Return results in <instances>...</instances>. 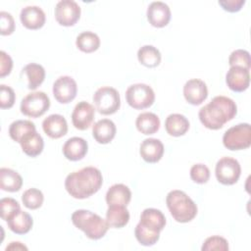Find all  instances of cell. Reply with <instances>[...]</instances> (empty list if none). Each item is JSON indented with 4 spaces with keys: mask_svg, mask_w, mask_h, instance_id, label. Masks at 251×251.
Masks as SVG:
<instances>
[{
    "mask_svg": "<svg viewBox=\"0 0 251 251\" xmlns=\"http://www.w3.org/2000/svg\"><path fill=\"white\" fill-rule=\"evenodd\" d=\"M237 114L235 102L226 96H215L208 104L199 110L198 117L201 124L213 130L222 128Z\"/></svg>",
    "mask_w": 251,
    "mask_h": 251,
    "instance_id": "6da1fadb",
    "label": "cell"
},
{
    "mask_svg": "<svg viewBox=\"0 0 251 251\" xmlns=\"http://www.w3.org/2000/svg\"><path fill=\"white\" fill-rule=\"evenodd\" d=\"M103 176L95 167H85L69 174L65 179L67 192L75 199H85L95 194L102 186Z\"/></svg>",
    "mask_w": 251,
    "mask_h": 251,
    "instance_id": "7a4b0ae2",
    "label": "cell"
},
{
    "mask_svg": "<svg viewBox=\"0 0 251 251\" xmlns=\"http://www.w3.org/2000/svg\"><path fill=\"white\" fill-rule=\"evenodd\" d=\"M72 222L74 226L82 230L90 239L102 238L109 229L106 220L89 210H76L72 214Z\"/></svg>",
    "mask_w": 251,
    "mask_h": 251,
    "instance_id": "3957f363",
    "label": "cell"
},
{
    "mask_svg": "<svg viewBox=\"0 0 251 251\" xmlns=\"http://www.w3.org/2000/svg\"><path fill=\"white\" fill-rule=\"evenodd\" d=\"M167 207L177 223H188L197 215V206L194 201L183 191L175 189L170 191L166 197Z\"/></svg>",
    "mask_w": 251,
    "mask_h": 251,
    "instance_id": "277c9868",
    "label": "cell"
},
{
    "mask_svg": "<svg viewBox=\"0 0 251 251\" xmlns=\"http://www.w3.org/2000/svg\"><path fill=\"white\" fill-rule=\"evenodd\" d=\"M223 144L231 151L247 149L251 145V126L241 123L229 127L223 135Z\"/></svg>",
    "mask_w": 251,
    "mask_h": 251,
    "instance_id": "5b68a950",
    "label": "cell"
},
{
    "mask_svg": "<svg viewBox=\"0 0 251 251\" xmlns=\"http://www.w3.org/2000/svg\"><path fill=\"white\" fill-rule=\"evenodd\" d=\"M95 109L102 115L115 114L121 107V97L118 90L111 86H102L93 94Z\"/></svg>",
    "mask_w": 251,
    "mask_h": 251,
    "instance_id": "8992f818",
    "label": "cell"
},
{
    "mask_svg": "<svg viewBox=\"0 0 251 251\" xmlns=\"http://www.w3.org/2000/svg\"><path fill=\"white\" fill-rule=\"evenodd\" d=\"M127 104L135 110H143L153 105L155 93L151 86L145 83H135L127 87L126 91Z\"/></svg>",
    "mask_w": 251,
    "mask_h": 251,
    "instance_id": "52a82bcc",
    "label": "cell"
},
{
    "mask_svg": "<svg viewBox=\"0 0 251 251\" xmlns=\"http://www.w3.org/2000/svg\"><path fill=\"white\" fill-rule=\"evenodd\" d=\"M50 99L43 91L28 93L21 102V112L29 118H39L48 111Z\"/></svg>",
    "mask_w": 251,
    "mask_h": 251,
    "instance_id": "ba28073f",
    "label": "cell"
},
{
    "mask_svg": "<svg viewBox=\"0 0 251 251\" xmlns=\"http://www.w3.org/2000/svg\"><path fill=\"white\" fill-rule=\"evenodd\" d=\"M215 175L220 183L232 185L237 182L241 175L240 164L234 158L223 157L216 164Z\"/></svg>",
    "mask_w": 251,
    "mask_h": 251,
    "instance_id": "9c48e42d",
    "label": "cell"
},
{
    "mask_svg": "<svg viewBox=\"0 0 251 251\" xmlns=\"http://www.w3.org/2000/svg\"><path fill=\"white\" fill-rule=\"evenodd\" d=\"M80 7L74 0H61L55 7V19L60 25L72 26L80 18Z\"/></svg>",
    "mask_w": 251,
    "mask_h": 251,
    "instance_id": "30bf717a",
    "label": "cell"
},
{
    "mask_svg": "<svg viewBox=\"0 0 251 251\" xmlns=\"http://www.w3.org/2000/svg\"><path fill=\"white\" fill-rule=\"evenodd\" d=\"M52 91L55 99L59 103L68 104L75 98L77 85L72 76L62 75L54 81Z\"/></svg>",
    "mask_w": 251,
    "mask_h": 251,
    "instance_id": "8fae6325",
    "label": "cell"
},
{
    "mask_svg": "<svg viewBox=\"0 0 251 251\" xmlns=\"http://www.w3.org/2000/svg\"><path fill=\"white\" fill-rule=\"evenodd\" d=\"M95 116V108L86 101L78 102L72 113V122L74 126L79 130L87 129Z\"/></svg>",
    "mask_w": 251,
    "mask_h": 251,
    "instance_id": "7c38bea8",
    "label": "cell"
},
{
    "mask_svg": "<svg viewBox=\"0 0 251 251\" xmlns=\"http://www.w3.org/2000/svg\"><path fill=\"white\" fill-rule=\"evenodd\" d=\"M226 83L234 92L245 91L250 84V70L242 67H230L226 75Z\"/></svg>",
    "mask_w": 251,
    "mask_h": 251,
    "instance_id": "4fadbf2b",
    "label": "cell"
},
{
    "mask_svg": "<svg viewBox=\"0 0 251 251\" xmlns=\"http://www.w3.org/2000/svg\"><path fill=\"white\" fill-rule=\"evenodd\" d=\"M183 96L189 104L200 105L208 97V87L202 79L191 78L183 86Z\"/></svg>",
    "mask_w": 251,
    "mask_h": 251,
    "instance_id": "5bb4252c",
    "label": "cell"
},
{
    "mask_svg": "<svg viewBox=\"0 0 251 251\" xmlns=\"http://www.w3.org/2000/svg\"><path fill=\"white\" fill-rule=\"evenodd\" d=\"M146 16L151 25L155 27H164L170 23L171 9L166 3L155 1L148 6Z\"/></svg>",
    "mask_w": 251,
    "mask_h": 251,
    "instance_id": "9a60e30c",
    "label": "cell"
},
{
    "mask_svg": "<svg viewBox=\"0 0 251 251\" xmlns=\"http://www.w3.org/2000/svg\"><path fill=\"white\" fill-rule=\"evenodd\" d=\"M21 23L27 29H39L46 21L44 11L38 6H26L22 9L20 14Z\"/></svg>",
    "mask_w": 251,
    "mask_h": 251,
    "instance_id": "2e32d148",
    "label": "cell"
},
{
    "mask_svg": "<svg viewBox=\"0 0 251 251\" xmlns=\"http://www.w3.org/2000/svg\"><path fill=\"white\" fill-rule=\"evenodd\" d=\"M42 128L50 138L57 139L67 134L68 123L62 115L52 114L43 120Z\"/></svg>",
    "mask_w": 251,
    "mask_h": 251,
    "instance_id": "e0dca14e",
    "label": "cell"
},
{
    "mask_svg": "<svg viewBox=\"0 0 251 251\" xmlns=\"http://www.w3.org/2000/svg\"><path fill=\"white\" fill-rule=\"evenodd\" d=\"M63 154L70 161H79L83 159L88 151V144L85 139L78 136L69 138L63 145Z\"/></svg>",
    "mask_w": 251,
    "mask_h": 251,
    "instance_id": "ac0fdd59",
    "label": "cell"
},
{
    "mask_svg": "<svg viewBox=\"0 0 251 251\" xmlns=\"http://www.w3.org/2000/svg\"><path fill=\"white\" fill-rule=\"evenodd\" d=\"M141 158L147 163H157L164 155V144L157 138L144 139L139 147Z\"/></svg>",
    "mask_w": 251,
    "mask_h": 251,
    "instance_id": "d6986e66",
    "label": "cell"
},
{
    "mask_svg": "<svg viewBox=\"0 0 251 251\" xmlns=\"http://www.w3.org/2000/svg\"><path fill=\"white\" fill-rule=\"evenodd\" d=\"M116 132V125L109 119L99 120L92 126L93 138L100 144L110 143L114 139Z\"/></svg>",
    "mask_w": 251,
    "mask_h": 251,
    "instance_id": "ffe728a7",
    "label": "cell"
},
{
    "mask_svg": "<svg viewBox=\"0 0 251 251\" xmlns=\"http://www.w3.org/2000/svg\"><path fill=\"white\" fill-rule=\"evenodd\" d=\"M131 199L130 189L123 183L113 184L106 193V203L108 206L119 205L127 206Z\"/></svg>",
    "mask_w": 251,
    "mask_h": 251,
    "instance_id": "44dd1931",
    "label": "cell"
},
{
    "mask_svg": "<svg viewBox=\"0 0 251 251\" xmlns=\"http://www.w3.org/2000/svg\"><path fill=\"white\" fill-rule=\"evenodd\" d=\"M23 152L29 157H36L41 154L44 147L42 136L36 131H29L20 141Z\"/></svg>",
    "mask_w": 251,
    "mask_h": 251,
    "instance_id": "7402d4cb",
    "label": "cell"
},
{
    "mask_svg": "<svg viewBox=\"0 0 251 251\" xmlns=\"http://www.w3.org/2000/svg\"><path fill=\"white\" fill-rule=\"evenodd\" d=\"M139 224L145 227L161 232L166 226V218L160 210L155 208H147L142 211Z\"/></svg>",
    "mask_w": 251,
    "mask_h": 251,
    "instance_id": "603a6c76",
    "label": "cell"
},
{
    "mask_svg": "<svg viewBox=\"0 0 251 251\" xmlns=\"http://www.w3.org/2000/svg\"><path fill=\"white\" fill-rule=\"evenodd\" d=\"M8 227L16 234L27 233L33 225L31 216L25 211H18L7 221Z\"/></svg>",
    "mask_w": 251,
    "mask_h": 251,
    "instance_id": "cb8c5ba5",
    "label": "cell"
},
{
    "mask_svg": "<svg viewBox=\"0 0 251 251\" xmlns=\"http://www.w3.org/2000/svg\"><path fill=\"white\" fill-rule=\"evenodd\" d=\"M106 221L110 227L122 228L129 222V212L126 206H108V210L106 212Z\"/></svg>",
    "mask_w": 251,
    "mask_h": 251,
    "instance_id": "d4e9b609",
    "label": "cell"
},
{
    "mask_svg": "<svg viewBox=\"0 0 251 251\" xmlns=\"http://www.w3.org/2000/svg\"><path fill=\"white\" fill-rule=\"evenodd\" d=\"M165 128L172 136H181L189 129V121L181 114H171L165 121Z\"/></svg>",
    "mask_w": 251,
    "mask_h": 251,
    "instance_id": "484cf974",
    "label": "cell"
},
{
    "mask_svg": "<svg viewBox=\"0 0 251 251\" xmlns=\"http://www.w3.org/2000/svg\"><path fill=\"white\" fill-rule=\"evenodd\" d=\"M135 126L138 131L145 135L154 134L160 128V119L154 113L144 112L137 116Z\"/></svg>",
    "mask_w": 251,
    "mask_h": 251,
    "instance_id": "4316f807",
    "label": "cell"
},
{
    "mask_svg": "<svg viewBox=\"0 0 251 251\" xmlns=\"http://www.w3.org/2000/svg\"><path fill=\"white\" fill-rule=\"evenodd\" d=\"M23 178L16 171L9 168L0 169V188L8 192H16L22 188Z\"/></svg>",
    "mask_w": 251,
    "mask_h": 251,
    "instance_id": "83f0119b",
    "label": "cell"
},
{
    "mask_svg": "<svg viewBox=\"0 0 251 251\" xmlns=\"http://www.w3.org/2000/svg\"><path fill=\"white\" fill-rule=\"evenodd\" d=\"M22 74L25 75L27 78V88L30 90L36 89L42 84L45 78L44 68L36 63H29L25 65L22 70Z\"/></svg>",
    "mask_w": 251,
    "mask_h": 251,
    "instance_id": "f1b7e54d",
    "label": "cell"
},
{
    "mask_svg": "<svg viewBox=\"0 0 251 251\" xmlns=\"http://www.w3.org/2000/svg\"><path fill=\"white\" fill-rule=\"evenodd\" d=\"M137 59L139 63L147 68H155L161 63V53L159 49L153 45H144L137 51Z\"/></svg>",
    "mask_w": 251,
    "mask_h": 251,
    "instance_id": "f546056e",
    "label": "cell"
},
{
    "mask_svg": "<svg viewBox=\"0 0 251 251\" xmlns=\"http://www.w3.org/2000/svg\"><path fill=\"white\" fill-rule=\"evenodd\" d=\"M75 45L84 53H92L100 47V38L92 31H83L77 35Z\"/></svg>",
    "mask_w": 251,
    "mask_h": 251,
    "instance_id": "4dcf8cb0",
    "label": "cell"
},
{
    "mask_svg": "<svg viewBox=\"0 0 251 251\" xmlns=\"http://www.w3.org/2000/svg\"><path fill=\"white\" fill-rule=\"evenodd\" d=\"M36 130L35 125L28 120H17L13 122L9 126V135L10 137L16 141L19 142L21 139L29 131Z\"/></svg>",
    "mask_w": 251,
    "mask_h": 251,
    "instance_id": "1f68e13d",
    "label": "cell"
},
{
    "mask_svg": "<svg viewBox=\"0 0 251 251\" xmlns=\"http://www.w3.org/2000/svg\"><path fill=\"white\" fill-rule=\"evenodd\" d=\"M134 235L137 241L143 246H152L160 238V231H156L145 227L141 224H137L134 229Z\"/></svg>",
    "mask_w": 251,
    "mask_h": 251,
    "instance_id": "d6a6232c",
    "label": "cell"
},
{
    "mask_svg": "<svg viewBox=\"0 0 251 251\" xmlns=\"http://www.w3.org/2000/svg\"><path fill=\"white\" fill-rule=\"evenodd\" d=\"M22 201L27 209L36 210L40 208L44 201V195L37 188H28L22 195Z\"/></svg>",
    "mask_w": 251,
    "mask_h": 251,
    "instance_id": "836d02e7",
    "label": "cell"
},
{
    "mask_svg": "<svg viewBox=\"0 0 251 251\" xmlns=\"http://www.w3.org/2000/svg\"><path fill=\"white\" fill-rule=\"evenodd\" d=\"M230 67H242L250 70V54L247 50L236 49L232 51L228 57Z\"/></svg>",
    "mask_w": 251,
    "mask_h": 251,
    "instance_id": "e575fe53",
    "label": "cell"
},
{
    "mask_svg": "<svg viewBox=\"0 0 251 251\" xmlns=\"http://www.w3.org/2000/svg\"><path fill=\"white\" fill-rule=\"evenodd\" d=\"M228 242L226 238L219 236V235H213L208 237L202 247V251H227L228 250Z\"/></svg>",
    "mask_w": 251,
    "mask_h": 251,
    "instance_id": "d590c367",
    "label": "cell"
},
{
    "mask_svg": "<svg viewBox=\"0 0 251 251\" xmlns=\"http://www.w3.org/2000/svg\"><path fill=\"white\" fill-rule=\"evenodd\" d=\"M1 206V218L4 221H8L10 217H12L15 213L21 210L19 202L11 197L2 198L0 201Z\"/></svg>",
    "mask_w": 251,
    "mask_h": 251,
    "instance_id": "8d00e7d4",
    "label": "cell"
},
{
    "mask_svg": "<svg viewBox=\"0 0 251 251\" xmlns=\"http://www.w3.org/2000/svg\"><path fill=\"white\" fill-rule=\"evenodd\" d=\"M190 178L199 184L206 183L210 178V170L204 164H195L190 169Z\"/></svg>",
    "mask_w": 251,
    "mask_h": 251,
    "instance_id": "74e56055",
    "label": "cell"
},
{
    "mask_svg": "<svg viewBox=\"0 0 251 251\" xmlns=\"http://www.w3.org/2000/svg\"><path fill=\"white\" fill-rule=\"evenodd\" d=\"M16 101V94L12 87L1 84L0 85V107L1 109H10L14 106Z\"/></svg>",
    "mask_w": 251,
    "mask_h": 251,
    "instance_id": "f35d334b",
    "label": "cell"
},
{
    "mask_svg": "<svg viewBox=\"0 0 251 251\" xmlns=\"http://www.w3.org/2000/svg\"><path fill=\"white\" fill-rule=\"evenodd\" d=\"M0 24L1 35H10L15 31V21L10 13L5 11L0 12Z\"/></svg>",
    "mask_w": 251,
    "mask_h": 251,
    "instance_id": "ab89813d",
    "label": "cell"
},
{
    "mask_svg": "<svg viewBox=\"0 0 251 251\" xmlns=\"http://www.w3.org/2000/svg\"><path fill=\"white\" fill-rule=\"evenodd\" d=\"M13 68V61L10 55L5 51L0 52V76L4 77L10 75Z\"/></svg>",
    "mask_w": 251,
    "mask_h": 251,
    "instance_id": "60d3db41",
    "label": "cell"
},
{
    "mask_svg": "<svg viewBox=\"0 0 251 251\" xmlns=\"http://www.w3.org/2000/svg\"><path fill=\"white\" fill-rule=\"evenodd\" d=\"M219 5L226 12L236 13L241 10L245 4V0H220Z\"/></svg>",
    "mask_w": 251,
    "mask_h": 251,
    "instance_id": "b9f144b4",
    "label": "cell"
},
{
    "mask_svg": "<svg viewBox=\"0 0 251 251\" xmlns=\"http://www.w3.org/2000/svg\"><path fill=\"white\" fill-rule=\"evenodd\" d=\"M10 250H27V247L19 241H13L6 247V251Z\"/></svg>",
    "mask_w": 251,
    "mask_h": 251,
    "instance_id": "7bdbcfd3",
    "label": "cell"
}]
</instances>
